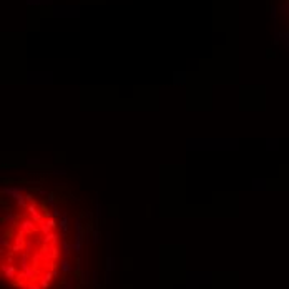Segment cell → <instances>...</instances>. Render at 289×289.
I'll return each instance as SVG.
<instances>
[{"label":"cell","mask_w":289,"mask_h":289,"mask_svg":"<svg viewBox=\"0 0 289 289\" xmlns=\"http://www.w3.org/2000/svg\"><path fill=\"white\" fill-rule=\"evenodd\" d=\"M0 236L4 289H68L78 276L73 238L45 198L22 191L4 200Z\"/></svg>","instance_id":"1"}]
</instances>
